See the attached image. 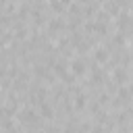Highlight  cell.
<instances>
[{
    "instance_id": "6da1fadb",
    "label": "cell",
    "mask_w": 133,
    "mask_h": 133,
    "mask_svg": "<svg viewBox=\"0 0 133 133\" xmlns=\"http://www.w3.org/2000/svg\"><path fill=\"white\" fill-rule=\"evenodd\" d=\"M83 71H85L83 62H81V60H75V62H73V73H75V75H81Z\"/></svg>"
},
{
    "instance_id": "5b68a950",
    "label": "cell",
    "mask_w": 133,
    "mask_h": 133,
    "mask_svg": "<svg viewBox=\"0 0 133 133\" xmlns=\"http://www.w3.org/2000/svg\"><path fill=\"white\" fill-rule=\"evenodd\" d=\"M69 2H71V0H62V4H69Z\"/></svg>"
},
{
    "instance_id": "3957f363",
    "label": "cell",
    "mask_w": 133,
    "mask_h": 133,
    "mask_svg": "<svg viewBox=\"0 0 133 133\" xmlns=\"http://www.w3.org/2000/svg\"><path fill=\"white\" fill-rule=\"evenodd\" d=\"M77 108H81V106H85V96H77Z\"/></svg>"
},
{
    "instance_id": "277c9868",
    "label": "cell",
    "mask_w": 133,
    "mask_h": 133,
    "mask_svg": "<svg viewBox=\"0 0 133 133\" xmlns=\"http://www.w3.org/2000/svg\"><path fill=\"white\" fill-rule=\"evenodd\" d=\"M96 58H98V60H106V52H104V50H98V52H96Z\"/></svg>"
},
{
    "instance_id": "7a4b0ae2",
    "label": "cell",
    "mask_w": 133,
    "mask_h": 133,
    "mask_svg": "<svg viewBox=\"0 0 133 133\" xmlns=\"http://www.w3.org/2000/svg\"><path fill=\"white\" fill-rule=\"evenodd\" d=\"M39 110H42V114H44L46 118H50V116H52V108H50L46 102H42V104H39Z\"/></svg>"
}]
</instances>
